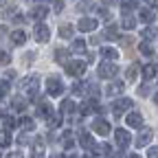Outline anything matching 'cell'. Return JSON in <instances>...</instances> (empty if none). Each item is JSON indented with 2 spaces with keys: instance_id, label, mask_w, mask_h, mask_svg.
I'll use <instances>...</instances> for the list:
<instances>
[{
  "instance_id": "6da1fadb",
  "label": "cell",
  "mask_w": 158,
  "mask_h": 158,
  "mask_svg": "<svg viewBox=\"0 0 158 158\" xmlns=\"http://www.w3.org/2000/svg\"><path fill=\"white\" fill-rule=\"evenodd\" d=\"M20 90H22L24 94H29V97H35L37 90H40V77H35V75L24 77L22 81H20Z\"/></svg>"
},
{
  "instance_id": "7a4b0ae2",
  "label": "cell",
  "mask_w": 158,
  "mask_h": 158,
  "mask_svg": "<svg viewBox=\"0 0 158 158\" xmlns=\"http://www.w3.org/2000/svg\"><path fill=\"white\" fill-rule=\"evenodd\" d=\"M97 73H99V77H101V79H112V77L118 73V66H116L114 62H103V64H99Z\"/></svg>"
},
{
  "instance_id": "3957f363",
  "label": "cell",
  "mask_w": 158,
  "mask_h": 158,
  "mask_svg": "<svg viewBox=\"0 0 158 158\" xmlns=\"http://www.w3.org/2000/svg\"><path fill=\"white\" fill-rule=\"evenodd\" d=\"M66 73L73 75V77H81L86 73V62H81V59H73V62L66 64Z\"/></svg>"
},
{
  "instance_id": "277c9868",
  "label": "cell",
  "mask_w": 158,
  "mask_h": 158,
  "mask_svg": "<svg viewBox=\"0 0 158 158\" xmlns=\"http://www.w3.org/2000/svg\"><path fill=\"white\" fill-rule=\"evenodd\" d=\"M134 103H132V99H127V97H123V99H116V101L112 103V112H114V116H121L125 110H130Z\"/></svg>"
},
{
  "instance_id": "5b68a950",
  "label": "cell",
  "mask_w": 158,
  "mask_h": 158,
  "mask_svg": "<svg viewBox=\"0 0 158 158\" xmlns=\"http://www.w3.org/2000/svg\"><path fill=\"white\" fill-rule=\"evenodd\" d=\"M114 138H116V145H118V147H127V145L132 143V134H130L127 130H123V127H116Z\"/></svg>"
},
{
  "instance_id": "8992f818",
  "label": "cell",
  "mask_w": 158,
  "mask_h": 158,
  "mask_svg": "<svg viewBox=\"0 0 158 158\" xmlns=\"http://www.w3.org/2000/svg\"><path fill=\"white\" fill-rule=\"evenodd\" d=\"M46 90H48L51 97H59V94H62V90H64V86H62L59 79L51 77V79H46Z\"/></svg>"
},
{
  "instance_id": "52a82bcc",
  "label": "cell",
  "mask_w": 158,
  "mask_h": 158,
  "mask_svg": "<svg viewBox=\"0 0 158 158\" xmlns=\"http://www.w3.org/2000/svg\"><path fill=\"white\" fill-rule=\"evenodd\" d=\"M33 35H35L37 42H46V40L51 37V31H48V27H46V24L37 22V24H35V29H33Z\"/></svg>"
},
{
  "instance_id": "ba28073f",
  "label": "cell",
  "mask_w": 158,
  "mask_h": 158,
  "mask_svg": "<svg viewBox=\"0 0 158 158\" xmlns=\"http://www.w3.org/2000/svg\"><path fill=\"white\" fill-rule=\"evenodd\" d=\"M92 130L99 134V136H108L112 130H110V123L106 121V118H97V121L92 123Z\"/></svg>"
},
{
  "instance_id": "9c48e42d",
  "label": "cell",
  "mask_w": 158,
  "mask_h": 158,
  "mask_svg": "<svg viewBox=\"0 0 158 158\" xmlns=\"http://www.w3.org/2000/svg\"><path fill=\"white\" fill-rule=\"evenodd\" d=\"M97 27H99V20H94V18H81L77 24L79 31H94Z\"/></svg>"
},
{
  "instance_id": "30bf717a",
  "label": "cell",
  "mask_w": 158,
  "mask_h": 158,
  "mask_svg": "<svg viewBox=\"0 0 158 158\" xmlns=\"http://www.w3.org/2000/svg\"><path fill=\"white\" fill-rule=\"evenodd\" d=\"M125 121H127V125L130 127H143V114L141 112H130L127 116H125Z\"/></svg>"
},
{
  "instance_id": "8fae6325",
  "label": "cell",
  "mask_w": 158,
  "mask_h": 158,
  "mask_svg": "<svg viewBox=\"0 0 158 158\" xmlns=\"http://www.w3.org/2000/svg\"><path fill=\"white\" fill-rule=\"evenodd\" d=\"M79 143H81V147H86V149H94V138L86 130H79Z\"/></svg>"
},
{
  "instance_id": "7c38bea8",
  "label": "cell",
  "mask_w": 158,
  "mask_h": 158,
  "mask_svg": "<svg viewBox=\"0 0 158 158\" xmlns=\"http://www.w3.org/2000/svg\"><path fill=\"white\" fill-rule=\"evenodd\" d=\"M152 136H154L152 130H143L141 134H138V138H136V147H145V145H149Z\"/></svg>"
},
{
  "instance_id": "4fadbf2b",
  "label": "cell",
  "mask_w": 158,
  "mask_h": 158,
  "mask_svg": "<svg viewBox=\"0 0 158 158\" xmlns=\"http://www.w3.org/2000/svg\"><path fill=\"white\" fill-rule=\"evenodd\" d=\"M37 114L42 116V118H51V116H53V108H51V103H46V101H40Z\"/></svg>"
},
{
  "instance_id": "5bb4252c",
  "label": "cell",
  "mask_w": 158,
  "mask_h": 158,
  "mask_svg": "<svg viewBox=\"0 0 158 158\" xmlns=\"http://www.w3.org/2000/svg\"><path fill=\"white\" fill-rule=\"evenodd\" d=\"M73 145H75V136H73L70 130H66V132L62 134V147H64V149H70Z\"/></svg>"
},
{
  "instance_id": "9a60e30c",
  "label": "cell",
  "mask_w": 158,
  "mask_h": 158,
  "mask_svg": "<svg viewBox=\"0 0 158 158\" xmlns=\"http://www.w3.org/2000/svg\"><path fill=\"white\" fill-rule=\"evenodd\" d=\"M11 42H13L15 46H22V44L27 42V33H24V31H13V33H11Z\"/></svg>"
},
{
  "instance_id": "2e32d148",
  "label": "cell",
  "mask_w": 158,
  "mask_h": 158,
  "mask_svg": "<svg viewBox=\"0 0 158 158\" xmlns=\"http://www.w3.org/2000/svg\"><path fill=\"white\" fill-rule=\"evenodd\" d=\"M106 92H108L110 97H116V94H121V92H123V81H114V84H110Z\"/></svg>"
},
{
  "instance_id": "e0dca14e",
  "label": "cell",
  "mask_w": 158,
  "mask_h": 158,
  "mask_svg": "<svg viewBox=\"0 0 158 158\" xmlns=\"http://www.w3.org/2000/svg\"><path fill=\"white\" fill-rule=\"evenodd\" d=\"M138 73H141V66H138V64H130L127 70H125V77L130 79V81H134V79L138 77Z\"/></svg>"
},
{
  "instance_id": "ac0fdd59",
  "label": "cell",
  "mask_w": 158,
  "mask_h": 158,
  "mask_svg": "<svg viewBox=\"0 0 158 158\" xmlns=\"http://www.w3.org/2000/svg\"><path fill=\"white\" fill-rule=\"evenodd\" d=\"M86 51V42L84 40H75V42L70 44V53H75V55H81Z\"/></svg>"
},
{
  "instance_id": "d6986e66",
  "label": "cell",
  "mask_w": 158,
  "mask_h": 158,
  "mask_svg": "<svg viewBox=\"0 0 158 158\" xmlns=\"http://www.w3.org/2000/svg\"><path fill=\"white\" fill-rule=\"evenodd\" d=\"M138 18H141L143 22H154V9H152V7L141 9V11H138Z\"/></svg>"
},
{
  "instance_id": "ffe728a7",
  "label": "cell",
  "mask_w": 158,
  "mask_h": 158,
  "mask_svg": "<svg viewBox=\"0 0 158 158\" xmlns=\"http://www.w3.org/2000/svg\"><path fill=\"white\" fill-rule=\"evenodd\" d=\"M68 53H70V51L57 48V51H55V62H57V64H68Z\"/></svg>"
},
{
  "instance_id": "44dd1931",
  "label": "cell",
  "mask_w": 158,
  "mask_h": 158,
  "mask_svg": "<svg viewBox=\"0 0 158 158\" xmlns=\"http://www.w3.org/2000/svg\"><path fill=\"white\" fill-rule=\"evenodd\" d=\"M73 110H75V103L70 101V99H64L62 106H59V112H62V116H64V114H70Z\"/></svg>"
},
{
  "instance_id": "7402d4cb",
  "label": "cell",
  "mask_w": 158,
  "mask_h": 158,
  "mask_svg": "<svg viewBox=\"0 0 158 158\" xmlns=\"http://www.w3.org/2000/svg\"><path fill=\"white\" fill-rule=\"evenodd\" d=\"M20 125H22L27 132H33V130H35V121H33V118H29V116H22V118H20Z\"/></svg>"
},
{
  "instance_id": "603a6c76",
  "label": "cell",
  "mask_w": 158,
  "mask_h": 158,
  "mask_svg": "<svg viewBox=\"0 0 158 158\" xmlns=\"http://www.w3.org/2000/svg\"><path fill=\"white\" fill-rule=\"evenodd\" d=\"M46 13H48V9H46V7H35V9L31 11V18L42 20V18H46Z\"/></svg>"
},
{
  "instance_id": "cb8c5ba5",
  "label": "cell",
  "mask_w": 158,
  "mask_h": 158,
  "mask_svg": "<svg viewBox=\"0 0 158 158\" xmlns=\"http://www.w3.org/2000/svg\"><path fill=\"white\" fill-rule=\"evenodd\" d=\"M11 145V134H9V130H2L0 132V147H9Z\"/></svg>"
},
{
  "instance_id": "d4e9b609",
  "label": "cell",
  "mask_w": 158,
  "mask_h": 158,
  "mask_svg": "<svg viewBox=\"0 0 158 158\" xmlns=\"http://www.w3.org/2000/svg\"><path fill=\"white\" fill-rule=\"evenodd\" d=\"M101 55L108 59V62H112V59H116V57H118L116 48H101Z\"/></svg>"
},
{
  "instance_id": "484cf974",
  "label": "cell",
  "mask_w": 158,
  "mask_h": 158,
  "mask_svg": "<svg viewBox=\"0 0 158 158\" xmlns=\"http://www.w3.org/2000/svg\"><path fill=\"white\" fill-rule=\"evenodd\" d=\"M143 37H145V40H154V37H158V29H156V27H147V29H143Z\"/></svg>"
},
{
  "instance_id": "4316f807",
  "label": "cell",
  "mask_w": 158,
  "mask_h": 158,
  "mask_svg": "<svg viewBox=\"0 0 158 158\" xmlns=\"http://www.w3.org/2000/svg\"><path fill=\"white\" fill-rule=\"evenodd\" d=\"M121 27L130 31V29H134V27H136V20H134L132 15H125V18H123V22H121Z\"/></svg>"
},
{
  "instance_id": "83f0119b",
  "label": "cell",
  "mask_w": 158,
  "mask_h": 158,
  "mask_svg": "<svg viewBox=\"0 0 158 158\" xmlns=\"http://www.w3.org/2000/svg\"><path fill=\"white\" fill-rule=\"evenodd\" d=\"M94 152H97V154H103V156H108V154L112 152V147H110L108 143H101V145H94Z\"/></svg>"
},
{
  "instance_id": "f1b7e54d",
  "label": "cell",
  "mask_w": 158,
  "mask_h": 158,
  "mask_svg": "<svg viewBox=\"0 0 158 158\" xmlns=\"http://www.w3.org/2000/svg\"><path fill=\"white\" fill-rule=\"evenodd\" d=\"M138 51H141L143 55H154V46L149 42H141V46H138Z\"/></svg>"
},
{
  "instance_id": "f546056e",
  "label": "cell",
  "mask_w": 158,
  "mask_h": 158,
  "mask_svg": "<svg viewBox=\"0 0 158 158\" xmlns=\"http://www.w3.org/2000/svg\"><path fill=\"white\" fill-rule=\"evenodd\" d=\"M106 37H108V40H116V37H118V29H116L114 24H110V27L106 29Z\"/></svg>"
},
{
  "instance_id": "4dcf8cb0",
  "label": "cell",
  "mask_w": 158,
  "mask_h": 158,
  "mask_svg": "<svg viewBox=\"0 0 158 158\" xmlns=\"http://www.w3.org/2000/svg\"><path fill=\"white\" fill-rule=\"evenodd\" d=\"M154 75H156V66H154V64H149V66L143 68V77H145V79H152Z\"/></svg>"
},
{
  "instance_id": "1f68e13d",
  "label": "cell",
  "mask_w": 158,
  "mask_h": 158,
  "mask_svg": "<svg viewBox=\"0 0 158 158\" xmlns=\"http://www.w3.org/2000/svg\"><path fill=\"white\" fill-rule=\"evenodd\" d=\"M11 106H13V110H18V112H22V110H24V101H22L20 97L11 99Z\"/></svg>"
},
{
  "instance_id": "d6a6232c",
  "label": "cell",
  "mask_w": 158,
  "mask_h": 158,
  "mask_svg": "<svg viewBox=\"0 0 158 158\" xmlns=\"http://www.w3.org/2000/svg\"><path fill=\"white\" fill-rule=\"evenodd\" d=\"M59 35H62V37H70L73 35V27L70 24H62V27H59Z\"/></svg>"
},
{
  "instance_id": "836d02e7",
  "label": "cell",
  "mask_w": 158,
  "mask_h": 158,
  "mask_svg": "<svg viewBox=\"0 0 158 158\" xmlns=\"http://www.w3.org/2000/svg\"><path fill=\"white\" fill-rule=\"evenodd\" d=\"M15 125H18V121L13 116H5V130H13Z\"/></svg>"
},
{
  "instance_id": "e575fe53",
  "label": "cell",
  "mask_w": 158,
  "mask_h": 158,
  "mask_svg": "<svg viewBox=\"0 0 158 158\" xmlns=\"http://www.w3.org/2000/svg\"><path fill=\"white\" fill-rule=\"evenodd\" d=\"M86 88H88V86H84V84H75V86H73V92H75V94H84Z\"/></svg>"
},
{
  "instance_id": "d590c367",
  "label": "cell",
  "mask_w": 158,
  "mask_h": 158,
  "mask_svg": "<svg viewBox=\"0 0 158 158\" xmlns=\"http://www.w3.org/2000/svg\"><path fill=\"white\" fill-rule=\"evenodd\" d=\"M59 123H62V116H51V118H48V125H51V127H57Z\"/></svg>"
},
{
  "instance_id": "8d00e7d4",
  "label": "cell",
  "mask_w": 158,
  "mask_h": 158,
  "mask_svg": "<svg viewBox=\"0 0 158 158\" xmlns=\"http://www.w3.org/2000/svg\"><path fill=\"white\" fill-rule=\"evenodd\" d=\"M9 62H11V57H9L2 48H0V64H9Z\"/></svg>"
},
{
  "instance_id": "74e56055",
  "label": "cell",
  "mask_w": 158,
  "mask_h": 158,
  "mask_svg": "<svg viewBox=\"0 0 158 158\" xmlns=\"http://www.w3.org/2000/svg\"><path fill=\"white\" fill-rule=\"evenodd\" d=\"M18 143H20V145H29V134H27V132L20 134V136H18Z\"/></svg>"
},
{
  "instance_id": "f35d334b",
  "label": "cell",
  "mask_w": 158,
  "mask_h": 158,
  "mask_svg": "<svg viewBox=\"0 0 158 158\" xmlns=\"http://www.w3.org/2000/svg\"><path fill=\"white\" fill-rule=\"evenodd\" d=\"M147 158H158V147H149L147 149Z\"/></svg>"
},
{
  "instance_id": "ab89813d",
  "label": "cell",
  "mask_w": 158,
  "mask_h": 158,
  "mask_svg": "<svg viewBox=\"0 0 158 158\" xmlns=\"http://www.w3.org/2000/svg\"><path fill=\"white\" fill-rule=\"evenodd\" d=\"M121 46H132V37H121Z\"/></svg>"
},
{
  "instance_id": "60d3db41",
  "label": "cell",
  "mask_w": 158,
  "mask_h": 158,
  "mask_svg": "<svg viewBox=\"0 0 158 158\" xmlns=\"http://www.w3.org/2000/svg\"><path fill=\"white\" fill-rule=\"evenodd\" d=\"M138 94H141V97H147V94H149V88H147V86H141V90H138Z\"/></svg>"
},
{
  "instance_id": "b9f144b4",
  "label": "cell",
  "mask_w": 158,
  "mask_h": 158,
  "mask_svg": "<svg viewBox=\"0 0 158 158\" xmlns=\"http://www.w3.org/2000/svg\"><path fill=\"white\" fill-rule=\"evenodd\" d=\"M7 158H24V156H22V154H20V152H11V154H9Z\"/></svg>"
},
{
  "instance_id": "7bdbcfd3",
  "label": "cell",
  "mask_w": 158,
  "mask_h": 158,
  "mask_svg": "<svg viewBox=\"0 0 158 158\" xmlns=\"http://www.w3.org/2000/svg\"><path fill=\"white\" fill-rule=\"evenodd\" d=\"M13 22L20 24V22H24V15H13Z\"/></svg>"
},
{
  "instance_id": "ee69618b",
  "label": "cell",
  "mask_w": 158,
  "mask_h": 158,
  "mask_svg": "<svg viewBox=\"0 0 158 158\" xmlns=\"http://www.w3.org/2000/svg\"><path fill=\"white\" fill-rule=\"evenodd\" d=\"M7 88H9V86H7V81H5V84H0V97L7 92Z\"/></svg>"
},
{
  "instance_id": "f6af8a7d",
  "label": "cell",
  "mask_w": 158,
  "mask_h": 158,
  "mask_svg": "<svg viewBox=\"0 0 158 158\" xmlns=\"http://www.w3.org/2000/svg\"><path fill=\"white\" fill-rule=\"evenodd\" d=\"M145 2H147L152 9H156V7H158V0H145Z\"/></svg>"
},
{
  "instance_id": "bcb514c9",
  "label": "cell",
  "mask_w": 158,
  "mask_h": 158,
  "mask_svg": "<svg viewBox=\"0 0 158 158\" xmlns=\"http://www.w3.org/2000/svg\"><path fill=\"white\" fill-rule=\"evenodd\" d=\"M31 158H44V156H42V152H37V149H35V154H33Z\"/></svg>"
},
{
  "instance_id": "7dc6e473",
  "label": "cell",
  "mask_w": 158,
  "mask_h": 158,
  "mask_svg": "<svg viewBox=\"0 0 158 158\" xmlns=\"http://www.w3.org/2000/svg\"><path fill=\"white\" fill-rule=\"evenodd\" d=\"M154 103H156V106H158V92H156V94H154Z\"/></svg>"
},
{
  "instance_id": "c3c4849f",
  "label": "cell",
  "mask_w": 158,
  "mask_h": 158,
  "mask_svg": "<svg viewBox=\"0 0 158 158\" xmlns=\"http://www.w3.org/2000/svg\"><path fill=\"white\" fill-rule=\"evenodd\" d=\"M51 158H62V156H59V154H53V156H51Z\"/></svg>"
},
{
  "instance_id": "681fc988",
  "label": "cell",
  "mask_w": 158,
  "mask_h": 158,
  "mask_svg": "<svg viewBox=\"0 0 158 158\" xmlns=\"http://www.w3.org/2000/svg\"><path fill=\"white\" fill-rule=\"evenodd\" d=\"M2 114H5V110H2V108H0V116H2Z\"/></svg>"
},
{
  "instance_id": "f907efd6",
  "label": "cell",
  "mask_w": 158,
  "mask_h": 158,
  "mask_svg": "<svg viewBox=\"0 0 158 158\" xmlns=\"http://www.w3.org/2000/svg\"><path fill=\"white\" fill-rule=\"evenodd\" d=\"M130 158H141V156H136V154H134V156H130Z\"/></svg>"
},
{
  "instance_id": "816d5d0a",
  "label": "cell",
  "mask_w": 158,
  "mask_h": 158,
  "mask_svg": "<svg viewBox=\"0 0 158 158\" xmlns=\"http://www.w3.org/2000/svg\"><path fill=\"white\" fill-rule=\"evenodd\" d=\"M70 158H77V156H70Z\"/></svg>"
}]
</instances>
